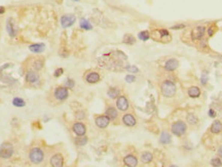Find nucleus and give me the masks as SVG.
<instances>
[{"instance_id": "obj_1", "label": "nucleus", "mask_w": 222, "mask_h": 167, "mask_svg": "<svg viewBox=\"0 0 222 167\" xmlns=\"http://www.w3.org/2000/svg\"><path fill=\"white\" fill-rule=\"evenodd\" d=\"M128 58L122 51H111L108 54H104L98 59L102 68L111 71H120L127 69Z\"/></svg>"}, {"instance_id": "obj_2", "label": "nucleus", "mask_w": 222, "mask_h": 167, "mask_svg": "<svg viewBox=\"0 0 222 167\" xmlns=\"http://www.w3.org/2000/svg\"><path fill=\"white\" fill-rule=\"evenodd\" d=\"M43 158H44V153L39 148H33L30 153H29V159L34 164L41 163L43 161Z\"/></svg>"}, {"instance_id": "obj_3", "label": "nucleus", "mask_w": 222, "mask_h": 167, "mask_svg": "<svg viewBox=\"0 0 222 167\" xmlns=\"http://www.w3.org/2000/svg\"><path fill=\"white\" fill-rule=\"evenodd\" d=\"M155 41H161V42H169L171 40V35L166 30H155L150 35Z\"/></svg>"}, {"instance_id": "obj_4", "label": "nucleus", "mask_w": 222, "mask_h": 167, "mask_svg": "<svg viewBox=\"0 0 222 167\" xmlns=\"http://www.w3.org/2000/svg\"><path fill=\"white\" fill-rule=\"evenodd\" d=\"M176 92L175 84L170 81H165L161 84V94L166 97H172Z\"/></svg>"}, {"instance_id": "obj_5", "label": "nucleus", "mask_w": 222, "mask_h": 167, "mask_svg": "<svg viewBox=\"0 0 222 167\" xmlns=\"http://www.w3.org/2000/svg\"><path fill=\"white\" fill-rule=\"evenodd\" d=\"M14 155V145L10 143H3L0 145V157L8 159Z\"/></svg>"}, {"instance_id": "obj_6", "label": "nucleus", "mask_w": 222, "mask_h": 167, "mask_svg": "<svg viewBox=\"0 0 222 167\" xmlns=\"http://www.w3.org/2000/svg\"><path fill=\"white\" fill-rule=\"evenodd\" d=\"M186 131V125L182 121H178V122L174 123L172 125V132L177 137H182Z\"/></svg>"}, {"instance_id": "obj_7", "label": "nucleus", "mask_w": 222, "mask_h": 167, "mask_svg": "<svg viewBox=\"0 0 222 167\" xmlns=\"http://www.w3.org/2000/svg\"><path fill=\"white\" fill-rule=\"evenodd\" d=\"M76 21V16L74 15H71V13H68V15H64L61 18V25L64 29L66 28H69L75 23Z\"/></svg>"}, {"instance_id": "obj_8", "label": "nucleus", "mask_w": 222, "mask_h": 167, "mask_svg": "<svg viewBox=\"0 0 222 167\" xmlns=\"http://www.w3.org/2000/svg\"><path fill=\"white\" fill-rule=\"evenodd\" d=\"M54 94H55V97L58 99V101H65V99L68 97L69 92H68V89H67V87L60 86V87L56 88Z\"/></svg>"}, {"instance_id": "obj_9", "label": "nucleus", "mask_w": 222, "mask_h": 167, "mask_svg": "<svg viewBox=\"0 0 222 167\" xmlns=\"http://www.w3.org/2000/svg\"><path fill=\"white\" fill-rule=\"evenodd\" d=\"M39 75H38V73L36 72V71H33V70H29L27 71V73H26V81L29 83V84L31 85H34L36 83L39 82Z\"/></svg>"}, {"instance_id": "obj_10", "label": "nucleus", "mask_w": 222, "mask_h": 167, "mask_svg": "<svg viewBox=\"0 0 222 167\" xmlns=\"http://www.w3.org/2000/svg\"><path fill=\"white\" fill-rule=\"evenodd\" d=\"M205 32H206V28L202 27V26H199V27H195L194 30L191 31V38L194 40H199L205 35Z\"/></svg>"}, {"instance_id": "obj_11", "label": "nucleus", "mask_w": 222, "mask_h": 167, "mask_svg": "<svg viewBox=\"0 0 222 167\" xmlns=\"http://www.w3.org/2000/svg\"><path fill=\"white\" fill-rule=\"evenodd\" d=\"M64 164V158L61 154H55L50 158V165L54 167H61Z\"/></svg>"}, {"instance_id": "obj_12", "label": "nucleus", "mask_w": 222, "mask_h": 167, "mask_svg": "<svg viewBox=\"0 0 222 167\" xmlns=\"http://www.w3.org/2000/svg\"><path fill=\"white\" fill-rule=\"evenodd\" d=\"M95 122H96V125H97L98 127L105 128V127H107L108 124H109L110 119L108 118L107 116H99V117L96 118Z\"/></svg>"}, {"instance_id": "obj_13", "label": "nucleus", "mask_w": 222, "mask_h": 167, "mask_svg": "<svg viewBox=\"0 0 222 167\" xmlns=\"http://www.w3.org/2000/svg\"><path fill=\"white\" fill-rule=\"evenodd\" d=\"M116 106L120 111H127L129 109V102L125 96H119L117 99Z\"/></svg>"}, {"instance_id": "obj_14", "label": "nucleus", "mask_w": 222, "mask_h": 167, "mask_svg": "<svg viewBox=\"0 0 222 167\" xmlns=\"http://www.w3.org/2000/svg\"><path fill=\"white\" fill-rule=\"evenodd\" d=\"M6 31L8 33V35L11 38H14L16 35V31L14 29V24L13 22V19H8L6 22Z\"/></svg>"}, {"instance_id": "obj_15", "label": "nucleus", "mask_w": 222, "mask_h": 167, "mask_svg": "<svg viewBox=\"0 0 222 167\" xmlns=\"http://www.w3.org/2000/svg\"><path fill=\"white\" fill-rule=\"evenodd\" d=\"M29 49L33 53H41L45 50V45L43 43H34L29 46Z\"/></svg>"}, {"instance_id": "obj_16", "label": "nucleus", "mask_w": 222, "mask_h": 167, "mask_svg": "<svg viewBox=\"0 0 222 167\" xmlns=\"http://www.w3.org/2000/svg\"><path fill=\"white\" fill-rule=\"evenodd\" d=\"M73 131L76 133L77 135H79V137H82V135L86 134V126L83 125L82 123L80 122H77L73 125Z\"/></svg>"}, {"instance_id": "obj_17", "label": "nucleus", "mask_w": 222, "mask_h": 167, "mask_svg": "<svg viewBox=\"0 0 222 167\" xmlns=\"http://www.w3.org/2000/svg\"><path fill=\"white\" fill-rule=\"evenodd\" d=\"M124 162L125 165L130 166V167H135L138 164V160H137V158L135 156H133V155H128V156H125L124 159Z\"/></svg>"}, {"instance_id": "obj_18", "label": "nucleus", "mask_w": 222, "mask_h": 167, "mask_svg": "<svg viewBox=\"0 0 222 167\" xmlns=\"http://www.w3.org/2000/svg\"><path fill=\"white\" fill-rule=\"evenodd\" d=\"M178 65H179V63H178L177 59H169V61L166 62L165 69L166 71H174L178 68Z\"/></svg>"}, {"instance_id": "obj_19", "label": "nucleus", "mask_w": 222, "mask_h": 167, "mask_svg": "<svg viewBox=\"0 0 222 167\" xmlns=\"http://www.w3.org/2000/svg\"><path fill=\"white\" fill-rule=\"evenodd\" d=\"M122 121L127 126H135L136 125V119L135 117L131 115V114H125V115L122 117Z\"/></svg>"}, {"instance_id": "obj_20", "label": "nucleus", "mask_w": 222, "mask_h": 167, "mask_svg": "<svg viewBox=\"0 0 222 167\" xmlns=\"http://www.w3.org/2000/svg\"><path fill=\"white\" fill-rule=\"evenodd\" d=\"M86 79L88 83H97L100 80V75L96 72H92L86 76Z\"/></svg>"}, {"instance_id": "obj_21", "label": "nucleus", "mask_w": 222, "mask_h": 167, "mask_svg": "<svg viewBox=\"0 0 222 167\" xmlns=\"http://www.w3.org/2000/svg\"><path fill=\"white\" fill-rule=\"evenodd\" d=\"M211 131L213 133H215V134H218V133H220L222 131V123L220 121L216 120L215 122H213L211 126Z\"/></svg>"}, {"instance_id": "obj_22", "label": "nucleus", "mask_w": 222, "mask_h": 167, "mask_svg": "<svg viewBox=\"0 0 222 167\" xmlns=\"http://www.w3.org/2000/svg\"><path fill=\"white\" fill-rule=\"evenodd\" d=\"M200 94H201V90H200L199 87H190L189 89H188V95H189L190 97H194V99H195V97H199Z\"/></svg>"}, {"instance_id": "obj_23", "label": "nucleus", "mask_w": 222, "mask_h": 167, "mask_svg": "<svg viewBox=\"0 0 222 167\" xmlns=\"http://www.w3.org/2000/svg\"><path fill=\"white\" fill-rule=\"evenodd\" d=\"M160 144H163V145H168V144H170V143H171V135L169 134L168 132L164 131V132L160 134Z\"/></svg>"}, {"instance_id": "obj_24", "label": "nucleus", "mask_w": 222, "mask_h": 167, "mask_svg": "<svg viewBox=\"0 0 222 167\" xmlns=\"http://www.w3.org/2000/svg\"><path fill=\"white\" fill-rule=\"evenodd\" d=\"M106 116L110 120H115L117 118V111L114 108H108L107 111H106Z\"/></svg>"}, {"instance_id": "obj_25", "label": "nucleus", "mask_w": 222, "mask_h": 167, "mask_svg": "<svg viewBox=\"0 0 222 167\" xmlns=\"http://www.w3.org/2000/svg\"><path fill=\"white\" fill-rule=\"evenodd\" d=\"M79 26H80V28H81V29H83V30H92V29H93V26H92V24L88 22V20H86V19H81Z\"/></svg>"}, {"instance_id": "obj_26", "label": "nucleus", "mask_w": 222, "mask_h": 167, "mask_svg": "<svg viewBox=\"0 0 222 167\" xmlns=\"http://www.w3.org/2000/svg\"><path fill=\"white\" fill-rule=\"evenodd\" d=\"M152 158H153V156H152V154H151V153L145 152V153H143V154H142L141 160H142V162H143V163H149V162L152 161Z\"/></svg>"}, {"instance_id": "obj_27", "label": "nucleus", "mask_w": 222, "mask_h": 167, "mask_svg": "<svg viewBox=\"0 0 222 167\" xmlns=\"http://www.w3.org/2000/svg\"><path fill=\"white\" fill-rule=\"evenodd\" d=\"M13 105L14 107H18V108H22V107L26 106V102L21 97H14L13 99Z\"/></svg>"}, {"instance_id": "obj_28", "label": "nucleus", "mask_w": 222, "mask_h": 167, "mask_svg": "<svg viewBox=\"0 0 222 167\" xmlns=\"http://www.w3.org/2000/svg\"><path fill=\"white\" fill-rule=\"evenodd\" d=\"M108 96L110 97V99H116L118 96V94H119V90L117 89V88H114V87H111L109 90H108L107 92Z\"/></svg>"}, {"instance_id": "obj_29", "label": "nucleus", "mask_w": 222, "mask_h": 167, "mask_svg": "<svg viewBox=\"0 0 222 167\" xmlns=\"http://www.w3.org/2000/svg\"><path fill=\"white\" fill-rule=\"evenodd\" d=\"M138 37L140 40H142V41H146V40H148L149 37H150V33H149L148 31H142V32H140L138 34Z\"/></svg>"}, {"instance_id": "obj_30", "label": "nucleus", "mask_w": 222, "mask_h": 167, "mask_svg": "<svg viewBox=\"0 0 222 167\" xmlns=\"http://www.w3.org/2000/svg\"><path fill=\"white\" fill-rule=\"evenodd\" d=\"M135 42H136V40H135V38H134V36H133V35H130V34L124 35V43L134 44Z\"/></svg>"}, {"instance_id": "obj_31", "label": "nucleus", "mask_w": 222, "mask_h": 167, "mask_svg": "<svg viewBox=\"0 0 222 167\" xmlns=\"http://www.w3.org/2000/svg\"><path fill=\"white\" fill-rule=\"evenodd\" d=\"M43 65H44V63H43L42 59H36L34 63H33V68L36 71H40L43 68Z\"/></svg>"}, {"instance_id": "obj_32", "label": "nucleus", "mask_w": 222, "mask_h": 167, "mask_svg": "<svg viewBox=\"0 0 222 167\" xmlns=\"http://www.w3.org/2000/svg\"><path fill=\"white\" fill-rule=\"evenodd\" d=\"M88 143V138H86V137H77L75 140V144L77 145H84Z\"/></svg>"}, {"instance_id": "obj_33", "label": "nucleus", "mask_w": 222, "mask_h": 167, "mask_svg": "<svg viewBox=\"0 0 222 167\" xmlns=\"http://www.w3.org/2000/svg\"><path fill=\"white\" fill-rule=\"evenodd\" d=\"M187 121L189 122L190 124H192V125H194V124L197 123V118L196 116H194V114H189V115L187 116Z\"/></svg>"}, {"instance_id": "obj_34", "label": "nucleus", "mask_w": 222, "mask_h": 167, "mask_svg": "<svg viewBox=\"0 0 222 167\" xmlns=\"http://www.w3.org/2000/svg\"><path fill=\"white\" fill-rule=\"evenodd\" d=\"M211 164L215 167H219V166H222V161L219 158H214V159H212Z\"/></svg>"}, {"instance_id": "obj_35", "label": "nucleus", "mask_w": 222, "mask_h": 167, "mask_svg": "<svg viewBox=\"0 0 222 167\" xmlns=\"http://www.w3.org/2000/svg\"><path fill=\"white\" fill-rule=\"evenodd\" d=\"M127 70L129 71L130 73H138L139 72V69L137 68L136 66H128Z\"/></svg>"}, {"instance_id": "obj_36", "label": "nucleus", "mask_w": 222, "mask_h": 167, "mask_svg": "<svg viewBox=\"0 0 222 167\" xmlns=\"http://www.w3.org/2000/svg\"><path fill=\"white\" fill-rule=\"evenodd\" d=\"M201 81H202V85L206 84L207 81H208V73H207V72H204V73L202 74Z\"/></svg>"}, {"instance_id": "obj_37", "label": "nucleus", "mask_w": 222, "mask_h": 167, "mask_svg": "<svg viewBox=\"0 0 222 167\" xmlns=\"http://www.w3.org/2000/svg\"><path fill=\"white\" fill-rule=\"evenodd\" d=\"M135 80H136L135 76H133V75H128V76H125V81H127L128 83H132V82H134Z\"/></svg>"}, {"instance_id": "obj_38", "label": "nucleus", "mask_w": 222, "mask_h": 167, "mask_svg": "<svg viewBox=\"0 0 222 167\" xmlns=\"http://www.w3.org/2000/svg\"><path fill=\"white\" fill-rule=\"evenodd\" d=\"M63 72H64V70H63L62 68H59V69H57V70L55 71V74H54V76H55V77H60V76H61L62 74H63Z\"/></svg>"}, {"instance_id": "obj_39", "label": "nucleus", "mask_w": 222, "mask_h": 167, "mask_svg": "<svg viewBox=\"0 0 222 167\" xmlns=\"http://www.w3.org/2000/svg\"><path fill=\"white\" fill-rule=\"evenodd\" d=\"M66 86H67V88H72L74 86V81L71 80V79H68L66 81Z\"/></svg>"}, {"instance_id": "obj_40", "label": "nucleus", "mask_w": 222, "mask_h": 167, "mask_svg": "<svg viewBox=\"0 0 222 167\" xmlns=\"http://www.w3.org/2000/svg\"><path fill=\"white\" fill-rule=\"evenodd\" d=\"M208 34H209V36H212V35L214 34V27H211L208 30Z\"/></svg>"}, {"instance_id": "obj_41", "label": "nucleus", "mask_w": 222, "mask_h": 167, "mask_svg": "<svg viewBox=\"0 0 222 167\" xmlns=\"http://www.w3.org/2000/svg\"><path fill=\"white\" fill-rule=\"evenodd\" d=\"M209 115H210V117H215L216 116V113L213 111V110H210V111H209Z\"/></svg>"}, {"instance_id": "obj_42", "label": "nucleus", "mask_w": 222, "mask_h": 167, "mask_svg": "<svg viewBox=\"0 0 222 167\" xmlns=\"http://www.w3.org/2000/svg\"><path fill=\"white\" fill-rule=\"evenodd\" d=\"M180 28H184V25H179V26H174V27H172V29H180Z\"/></svg>"}, {"instance_id": "obj_43", "label": "nucleus", "mask_w": 222, "mask_h": 167, "mask_svg": "<svg viewBox=\"0 0 222 167\" xmlns=\"http://www.w3.org/2000/svg\"><path fill=\"white\" fill-rule=\"evenodd\" d=\"M218 155L220 157H222V145H220V148L218 149Z\"/></svg>"}, {"instance_id": "obj_44", "label": "nucleus", "mask_w": 222, "mask_h": 167, "mask_svg": "<svg viewBox=\"0 0 222 167\" xmlns=\"http://www.w3.org/2000/svg\"><path fill=\"white\" fill-rule=\"evenodd\" d=\"M4 11H5V8H4L3 6H0V15L4 13Z\"/></svg>"}, {"instance_id": "obj_45", "label": "nucleus", "mask_w": 222, "mask_h": 167, "mask_svg": "<svg viewBox=\"0 0 222 167\" xmlns=\"http://www.w3.org/2000/svg\"><path fill=\"white\" fill-rule=\"evenodd\" d=\"M73 1H79V0H73Z\"/></svg>"}]
</instances>
